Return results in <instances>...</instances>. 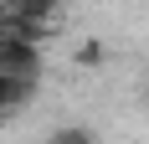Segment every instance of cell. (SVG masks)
<instances>
[{
    "mask_svg": "<svg viewBox=\"0 0 149 144\" xmlns=\"http://www.w3.org/2000/svg\"><path fill=\"white\" fill-rule=\"evenodd\" d=\"M41 46L15 41V36H0V72H15V77H41Z\"/></svg>",
    "mask_w": 149,
    "mask_h": 144,
    "instance_id": "1",
    "label": "cell"
},
{
    "mask_svg": "<svg viewBox=\"0 0 149 144\" xmlns=\"http://www.w3.org/2000/svg\"><path fill=\"white\" fill-rule=\"evenodd\" d=\"M36 98V77H15V72H0V118H10L15 108H26Z\"/></svg>",
    "mask_w": 149,
    "mask_h": 144,
    "instance_id": "2",
    "label": "cell"
},
{
    "mask_svg": "<svg viewBox=\"0 0 149 144\" xmlns=\"http://www.w3.org/2000/svg\"><path fill=\"white\" fill-rule=\"evenodd\" d=\"M0 10H10V15H31V21H57L62 10H67V0H0Z\"/></svg>",
    "mask_w": 149,
    "mask_h": 144,
    "instance_id": "3",
    "label": "cell"
},
{
    "mask_svg": "<svg viewBox=\"0 0 149 144\" xmlns=\"http://www.w3.org/2000/svg\"><path fill=\"white\" fill-rule=\"evenodd\" d=\"M46 144H98V134H93L88 124H62V129L46 134Z\"/></svg>",
    "mask_w": 149,
    "mask_h": 144,
    "instance_id": "4",
    "label": "cell"
}]
</instances>
